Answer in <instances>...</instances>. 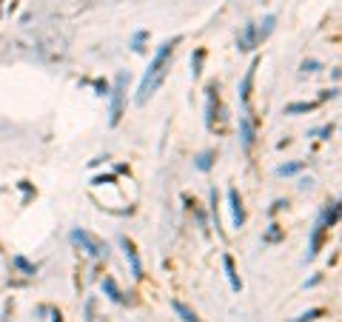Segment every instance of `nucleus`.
Instances as JSON below:
<instances>
[{"label": "nucleus", "instance_id": "obj_1", "mask_svg": "<svg viewBox=\"0 0 342 322\" xmlns=\"http://www.w3.org/2000/svg\"><path fill=\"white\" fill-rule=\"evenodd\" d=\"M182 37L177 35V37H171V40H166V43L157 49V54H154V60L148 63V72H146V77H143V83H140V89H137V103L143 106V103L151 97L157 89L163 86V80H166V74H168V69H171V57H174V46L180 43Z\"/></svg>", "mask_w": 342, "mask_h": 322}, {"label": "nucleus", "instance_id": "obj_2", "mask_svg": "<svg viewBox=\"0 0 342 322\" xmlns=\"http://www.w3.org/2000/svg\"><path fill=\"white\" fill-rule=\"evenodd\" d=\"M126 83H129V74H117L114 86H111V117L109 123L117 126V123L123 120V108H126Z\"/></svg>", "mask_w": 342, "mask_h": 322}, {"label": "nucleus", "instance_id": "obj_3", "mask_svg": "<svg viewBox=\"0 0 342 322\" xmlns=\"http://www.w3.org/2000/svg\"><path fill=\"white\" fill-rule=\"evenodd\" d=\"M72 240L80 245L83 251H86L88 257H106V243H103V240H97L95 234H88L86 228L72 231Z\"/></svg>", "mask_w": 342, "mask_h": 322}, {"label": "nucleus", "instance_id": "obj_4", "mask_svg": "<svg viewBox=\"0 0 342 322\" xmlns=\"http://www.w3.org/2000/svg\"><path fill=\"white\" fill-rule=\"evenodd\" d=\"M257 69H260V60H254V63L248 66L245 77H242V83H240V100H242V106H245V111H248V106H251V89H254Z\"/></svg>", "mask_w": 342, "mask_h": 322}, {"label": "nucleus", "instance_id": "obj_5", "mask_svg": "<svg viewBox=\"0 0 342 322\" xmlns=\"http://www.w3.org/2000/svg\"><path fill=\"white\" fill-rule=\"evenodd\" d=\"M228 202H231L234 228H240L242 222H245V208H242V200H240V191H237V188H228Z\"/></svg>", "mask_w": 342, "mask_h": 322}, {"label": "nucleus", "instance_id": "obj_6", "mask_svg": "<svg viewBox=\"0 0 342 322\" xmlns=\"http://www.w3.org/2000/svg\"><path fill=\"white\" fill-rule=\"evenodd\" d=\"M240 137H242V149L251 151V145H254V137H257V126H254V117L245 111V117L240 120Z\"/></svg>", "mask_w": 342, "mask_h": 322}, {"label": "nucleus", "instance_id": "obj_7", "mask_svg": "<svg viewBox=\"0 0 342 322\" xmlns=\"http://www.w3.org/2000/svg\"><path fill=\"white\" fill-rule=\"evenodd\" d=\"M120 243H123L126 257H129V262H131V274H134V279H143V262H140V257H137V248H134V243H131L129 237H123Z\"/></svg>", "mask_w": 342, "mask_h": 322}, {"label": "nucleus", "instance_id": "obj_8", "mask_svg": "<svg viewBox=\"0 0 342 322\" xmlns=\"http://www.w3.org/2000/svg\"><path fill=\"white\" fill-rule=\"evenodd\" d=\"M254 46H257V26H254V23H245L242 35L237 37V49H240V51H251Z\"/></svg>", "mask_w": 342, "mask_h": 322}, {"label": "nucleus", "instance_id": "obj_9", "mask_svg": "<svg viewBox=\"0 0 342 322\" xmlns=\"http://www.w3.org/2000/svg\"><path fill=\"white\" fill-rule=\"evenodd\" d=\"M205 94H208V106H205V126H208V129H214V114H217V83H208Z\"/></svg>", "mask_w": 342, "mask_h": 322}, {"label": "nucleus", "instance_id": "obj_10", "mask_svg": "<svg viewBox=\"0 0 342 322\" xmlns=\"http://www.w3.org/2000/svg\"><path fill=\"white\" fill-rule=\"evenodd\" d=\"M223 265H226V277H228V285H231V291H237L240 294L242 291V282H240V274H237V265H234V259L228 257H223Z\"/></svg>", "mask_w": 342, "mask_h": 322}, {"label": "nucleus", "instance_id": "obj_11", "mask_svg": "<svg viewBox=\"0 0 342 322\" xmlns=\"http://www.w3.org/2000/svg\"><path fill=\"white\" fill-rule=\"evenodd\" d=\"M322 240H325V225H322V222H317V225H314V234H311V245H308V259H314L317 254H320Z\"/></svg>", "mask_w": 342, "mask_h": 322}, {"label": "nucleus", "instance_id": "obj_12", "mask_svg": "<svg viewBox=\"0 0 342 322\" xmlns=\"http://www.w3.org/2000/svg\"><path fill=\"white\" fill-rule=\"evenodd\" d=\"M171 308L177 311V316H180L182 322H200V319H197V314L191 311L189 305H185V302H180V300H171Z\"/></svg>", "mask_w": 342, "mask_h": 322}, {"label": "nucleus", "instance_id": "obj_13", "mask_svg": "<svg viewBox=\"0 0 342 322\" xmlns=\"http://www.w3.org/2000/svg\"><path fill=\"white\" fill-rule=\"evenodd\" d=\"M274 26H277V17L268 15L265 20H262V26L257 29V43H262V40H268V35L274 32Z\"/></svg>", "mask_w": 342, "mask_h": 322}, {"label": "nucleus", "instance_id": "obj_14", "mask_svg": "<svg viewBox=\"0 0 342 322\" xmlns=\"http://www.w3.org/2000/svg\"><path fill=\"white\" fill-rule=\"evenodd\" d=\"M103 291L109 294V300H114V302H123V294H120V288H117V282L111 277H106L103 279Z\"/></svg>", "mask_w": 342, "mask_h": 322}, {"label": "nucleus", "instance_id": "obj_15", "mask_svg": "<svg viewBox=\"0 0 342 322\" xmlns=\"http://www.w3.org/2000/svg\"><path fill=\"white\" fill-rule=\"evenodd\" d=\"M320 103H288L285 106V114H305V111H314Z\"/></svg>", "mask_w": 342, "mask_h": 322}, {"label": "nucleus", "instance_id": "obj_16", "mask_svg": "<svg viewBox=\"0 0 342 322\" xmlns=\"http://www.w3.org/2000/svg\"><path fill=\"white\" fill-rule=\"evenodd\" d=\"M203 60H205V51L203 49H197L194 51V57H191V77H200V74H203Z\"/></svg>", "mask_w": 342, "mask_h": 322}, {"label": "nucleus", "instance_id": "obj_17", "mask_svg": "<svg viewBox=\"0 0 342 322\" xmlns=\"http://www.w3.org/2000/svg\"><path fill=\"white\" fill-rule=\"evenodd\" d=\"M211 165H214V151L197 154V168H200V171H211Z\"/></svg>", "mask_w": 342, "mask_h": 322}, {"label": "nucleus", "instance_id": "obj_18", "mask_svg": "<svg viewBox=\"0 0 342 322\" xmlns=\"http://www.w3.org/2000/svg\"><path fill=\"white\" fill-rule=\"evenodd\" d=\"M322 314H325V308H311V311H305V314H299L297 319H291V322H314V319H320Z\"/></svg>", "mask_w": 342, "mask_h": 322}, {"label": "nucleus", "instance_id": "obj_19", "mask_svg": "<svg viewBox=\"0 0 342 322\" xmlns=\"http://www.w3.org/2000/svg\"><path fill=\"white\" fill-rule=\"evenodd\" d=\"M283 228H279V225H271V228H268V234H265V237H262V243H279V240H283Z\"/></svg>", "mask_w": 342, "mask_h": 322}, {"label": "nucleus", "instance_id": "obj_20", "mask_svg": "<svg viewBox=\"0 0 342 322\" xmlns=\"http://www.w3.org/2000/svg\"><path fill=\"white\" fill-rule=\"evenodd\" d=\"M297 171H302V163H288V165H279L277 168L279 177H291V174H297Z\"/></svg>", "mask_w": 342, "mask_h": 322}, {"label": "nucleus", "instance_id": "obj_21", "mask_svg": "<svg viewBox=\"0 0 342 322\" xmlns=\"http://www.w3.org/2000/svg\"><path fill=\"white\" fill-rule=\"evenodd\" d=\"M15 265H17V268H23V271H26V274H35V271H37L35 265H32V262H26V259H23V257H15Z\"/></svg>", "mask_w": 342, "mask_h": 322}, {"label": "nucleus", "instance_id": "obj_22", "mask_svg": "<svg viewBox=\"0 0 342 322\" xmlns=\"http://www.w3.org/2000/svg\"><path fill=\"white\" fill-rule=\"evenodd\" d=\"M302 69H305V72H320V63H317V60H305Z\"/></svg>", "mask_w": 342, "mask_h": 322}, {"label": "nucleus", "instance_id": "obj_23", "mask_svg": "<svg viewBox=\"0 0 342 322\" xmlns=\"http://www.w3.org/2000/svg\"><path fill=\"white\" fill-rule=\"evenodd\" d=\"M317 134H320V137H322V140H328V137L334 134V126H322V129H320V131H317Z\"/></svg>", "mask_w": 342, "mask_h": 322}, {"label": "nucleus", "instance_id": "obj_24", "mask_svg": "<svg viewBox=\"0 0 342 322\" xmlns=\"http://www.w3.org/2000/svg\"><path fill=\"white\" fill-rule=\"evenodd\" d=\"M95 183H97V186H103V183H114V177H97Z\"/></svg>", "mask_w": 342, "mask_h": 322}, {"label": "nucleus", "instance_id": "obj_25", "mask_svg": "<svg viewBox=\"0 0 342 322\" xmlns=\"http://www.w3.org/2000/svg\"><path fill=\"white\" fill-rule=\"evenodd\" d=\"M51 322H63V316H60V311H54V314H51Z\"/></svg>", "mask_w": 342, "mask_h": 322}]
</instances>
